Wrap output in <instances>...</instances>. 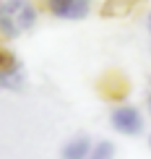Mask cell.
I'll return each mask as SVG.
<instances>
[{"label": "cell", "instance_id": "cell-7", "mask_svg": "<svg viewBox=\"0 0 151 159\" xmlns=\"http://www.w3.org/2000/svg\"><path fill=\"white\" fill-rule=\"evenodd\" d=\"M146 107H149V115H151V94H149V99H146Z\"/></svg>", "mask_w": 151, "mask_h": 159}, {"label": "cell", "instance_id": "cell-3", "mask_svg": "<svg viewBox=\"0 0 151 159\" xmlns=\"http://www.w3.org/2000/svg\"><path fill=\"white\" fill-rule=\"evenodd\" d=\"M89 3L91 0H44L47 11L55 18H63V21H81V18H86Z\"/></svg>", "mask_w": 151, "mask_h": 159}, {"label": "cell", "instance_id": "cell-5", "mask_svg": "<svg viewBox=\"0 0 151 159\" xmlns=\"http://www.w3.org/2000/svg\"><path fill=\"white\" fill-rule=\"evenodd\" d=\"M86 159H115V143H112V141H99V143H94Z\"/></svg>", "mask_w": 151, "mask_h": 159}, {"label": "cell", "instance_id": "cell-6", "mask_svg": "<svg viewBox=\"0 0 151 159\" xmlns=\"http://www.w3.org/2000/svg\"><path fill=\"white\" fill-rule=\"evenodd\" d=\"M128 8H130V0H109V3L102 8V13L104 16H122Z\"/></svg>", "mask_w": 151, "mask_h": 159}, {"label": "cell", "instance_id": "cell-9", "mask_svg": "<svg viewBox=\"0 0 151 159\" xmlns=\"http://www.w3.org/2000/svg\"><path fill=\"white\" fill-rule=\"evenodd\" d=\"M149 149H151V138H149Z\"/></svg>", "mask_w": 151, "mask_h": 159}, {"label": "cell", "instance_id": "cell-4", "mask_svg": "<svg viewBox=\"0 0 151 159\" xmlns=\"http://www.w3.org/2000/svg\"><path fill=\"white\" fill-rule=\"evenodd\" d=\"M91 146H94V143L89 141V136H76L60 149V159H86Z\"/></svg>", "mask_w": 151, "mask_h": 159}, {"label": "cell", "instance_id": "cell-8", "mask_svg": "<svg viewBox=\"0 0 151 159\" xmlns=\"http://www.w3.org/2000/svg\"><path fill=\"white\" fill-rule=\"evenodd\" d=\"M149 31H151V13H149Z\"/></svg>", "mask_w": 151, "mask_h": 159}, {"label": "cell", "instance_id": "cell-10", "mask_svg": "<svg viewBox=\"0 0 151 159\" xmlns=\"http://www.w3.org/2000/svg\"><path fill=\"white\" fill-rule=\"evenodd\" d=\"M0 89H3V81H0Z\"/></svg>", "mask_w": 151, "mask_h": 159}, {"label": "cell", "instance_id": "cell-1", "mask_svg": "<svg viewBox=\"0 0 151 159\" xmlns=\"http://www.w3.org/2000/svg\"><path fill=\"white\" fill-rule=\"evenodd\" d=\"M39 8L31 0H0V39L13 42L34 29Z\"/></svg>", "mask_w": 151, "mask_h": 159}, {"label": "cell", "instance_id": "cell-2", "mask_svg": "<svg viewBox=\"0 0 151 159\" xmlns=\"http://www.w3.org/2000/svg\"><path fill=\"white\" fill-rule=\"evenodd\" d=\"M109 123H112V128L117 133L122 136H138L143 130V117L141 112L133 107V104H120V107L112 110V115H109Z\"/></svg>", "mask_w": 151, "mask_h": 159}]
</instances>
